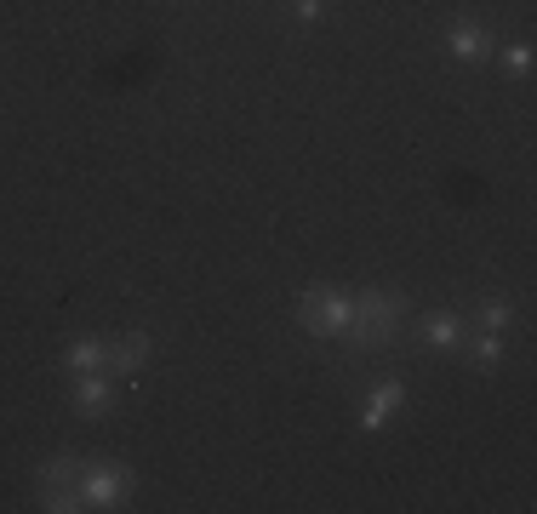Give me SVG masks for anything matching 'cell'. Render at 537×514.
I'll return each mask as SVG.
<instances>
[{"mask_svg":"<svg viewBox=\"0 0 537 514\" xmlns=\"http://www.w3.org/2000/svg\"><path fill=\"white\" fill-rule=\"evenodd\" d=\"M80 475H86V463H80L75 452L46 457V463H40V492H69V486H75Z\"/></svg>","mask_w":537,"mask_h":514,"instance_id":"obj_4","label":"cell"},{"mask_svg":"<svg viewBox=\"0 0 537 514\" xmlns=\"http://www.w3.org/2000/svg\"><path fill=\"white\" fill-rule=\"evenodd\" d=\"M143 360H149V337H143V332L109 343V366H115V372H138Z\"/></svg>","mask_w":537,"mask_h":514,"instance_id":"obj_8","label":"cell"},{"mask_svg":"<svg viewBox=\"0 0 537 514\" xmlns=\"http://www.w3.org/2000/svg\"><path fill=\"white\" fill-rule=\"evenodd\" d=\"M509 320H515V309H509V303H498V297H492V303H480V326H486V332H503Z\"/></svg>","mask_w":537,"mask_h":514,"instance_id":"obj_11","label":"cell"},{"mask_svg":"<svg viewBox=\"0 0 537 514\" xmlns=\"http://www.w3.org/2000/svg\"><path fill=\"white\" fill-rule=\"evenodd\" d=\"M63 366L69 372H103L109 366V343H98V337H80V343H69V355H63Z\"/></svg>","mask_w":537,"mask_h":514,"instance_id":"obj_6","label":"cell"},{"mask_svg":"<svg viewBox=\"0 0 537 514\" xmlns=\"http://www.w3.org/2000/svg\"><path fill=\"white\" fill-rule=\"evenodd\" d=\"M475 355H480V366H498V360H503V343H498V332H486V337H480V343H475Z\"/></svg>","mask_w":537,"mask_h":514,"instance_id":"obj_12","label":"cell"},{"mask_svg":"<svg viewBox=\"0 0 537 514\" xmlns=\"http://www.w3.org/2000/svg\"><path fill=\"white\" fill-rule=\"evenodd\" d=\"M349 320H355V303L343 292H320V286H309L303 292V326L309 332H320V337H332V332H349Z\"/></svg>","mask_w":537,"mask_h":514,"instance_id":"obj_1","label":"cell"},{"mask_svg":"<svg viewBox=\"0 0 537 514\" xmlns=\"http://www.w3.org/2000/svg\"><path fill=\"white\" fill-rule=\"evenodd\" d=\"M355 315H360V320H378V326H400V315H406V297L372 286V292L355 303Z\"/></svg>","mask_w":537,"mask_h":514,"instance_id":"obj_3","label":"cell"},{"mask_svg":"<svg viewBox=\"0 0 537 514\" xmlns=\"http://www.w3.org/2000/svg\"><path fill=\"white\" fill-rule=\"evenodd\" d=\"M446 46H452V58H463V63L486 58V35H480L475 23H452V29H446Z\"/></svg>","mask_w":537,"mask_h":514,"instance_id":"obj_9","label":"cell"},{"mask_svg":"<svg viewBox=\"0 0 537 514\" xmlns=\"http://www.w3.org/2000/svg\"><path fill=\"white\" fill-rule=\"evenodd\" d=\"M292 12H298L303 23H315V18H326V0H292Z\"/></svg>","mask_w":537,"mask_h":514,"instance_id":"obj_14","label":"cell"},{"mask_svg":"<svg viewBox=\"0 0 537 514\" xmlns=\"http://www.w3.org/2000/svg\"><path fill=\"white\" fill-rule=\"evenodd\" d=\"M423 332H429L435 349H452V343H458V320H452V315H429V320H423Z\"/></svg>","mask_w":537,"mask_h":514,"instance_id":"obj_10","label":"cell"},{"mask_svg":"<svg viewBox=\"0 0 537 514\" xmlns=\"http://www.w3.org/2000/svg\"><path fill=\"white\" fill-rule=\"evenodd\" d=\"M400 400H406V383H383L378 395L366 400V412H360V429H378V423H389V412H395Z\"/></svg>","mask_w":537,"mask_h":514,"instance_id":"obj_7","label":"cell"},{"mask_svg":"<svg viewBox=\"0 0 537 514\" xmlns=\"http://www.w3.org/2000/svg\"><path fill=\"white\" fill-rule=\"evenodd\" d=\"M109 400H115L109 377H103V372H80V383H75V406H80V412L98 417V412H109Z\"/></svg>","mask_w":537,"mask_h":514,"instance_id":"obj_5","label":"cell"},{"mask_svg":"<svg viewBox=\"0 0 537 514\" xmlns=\"http://www.w3.org/2000/svg\"><path fill=\"white\" fill-rule=\"evenodd\" d=\"M503 58H509V69H515V75H526V69H532V46H526V40H520V46H509V52H503Z\"/></svg>","mask_w":537,"mask_h":514,"instance_id":"obj_13","label":"cell"},{"mask_svg":"<svg viewBox=\"0 0 537 514\" xmlns=\"http://www.w3.org/2000/svg\"><path fill=\"white\" fill-rule=\"evenodd\" d=\"M120 492H126V475H120V469H86V475H80L86 509H115Z\"/></svg>","mask_w":537,"mask_h":514,"instance_id":"obj_2","label":"cell"}]
</instances>
